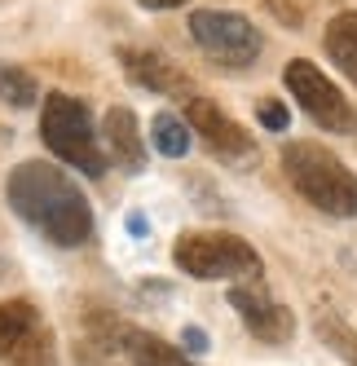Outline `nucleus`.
I'll use <instances>...</instances> for the list:
<instances>
[{
    "instance_id": "nucleus-17",
    "label": "nucleus",
    "mask_w": 357,
    "mask_h": 366,
    "mask_svg": "<svg viewBox=\"0 0 357 366\" xmlns=\"http://www.w3.org/2000/svg\"><path fill=\"white\" fill-rule=\"evenodd\" d=\"M256 115H261V124L269 128V133H283V128L291 124V115H287V107H283V102H261V107H256Z\"/></svg>"
},
{
    "instance_id": "nucleus-5",
    "label": "nucleus",
    "mask_w": 357,
    "mask_h": 366,
    "mask_svg": "<svg viewBox=\"0 0 357 366\" xmlns=\"http://www.w3.org/2000/svg\"><path fill=\"white\" fill-rule=\"evenodd\" d=\"M0 362L5 366H54V327L31 300L0 305Z\"/></svg>"
},
{
    "instance_id": "nucleus-13",
    "label": "nucleus",
    "mask_w": 357,
    "mask_h": 366,
    "mask_svg": "<svg viewBox=\"0 0 357 366\" xmlns=\"http://www.w3.org/2000/svg\"><path fill=\"white\" fill-rule=\"evenodd\" d=\"M322 44H326L331 62H336V66L348 75V80L357 84V9H344V14L331 18V27H326Z\"/></svg>"
},
{
    "instance_id": "nucleus-15",
    "label": "nucleus",
    "mask_w": 357,
    "mask_h": 366,
    "mask_svg": "<svg viewBox=\"0 0 357 366\" xmlns=\"http://www.w3.org/2000/svg\"><path fill=\"white\" fill-rule=\"evenodd\" d=\"M36 97H40V84L31 80L22 66H0V102L5 107H18V111H27V107H36Z\"/></svg>"
},
{
    "instance_id": "nucleus-19",
    "label": "nucleus",
    "mask_w": 357,
    "mask_h": 366,
    "mask_svg": "<svg viewBox=\"0 0 357 366\" xmlns=\"http://www.w3.org/2000/svg\"><path fill=\"white\" fill-rule=\"evenodd\" d=\"M141 9H176V5H186V0H137Z\"/></svg>"
},
{
    "instance_id": "nucleus-18",
    "label": "nucleus",
    "mask_w": 357,
    "mask_h": 366,
    "mask_svg": "<svg viewBox=\"0 0 357 366\" xmlns=\"http://www.w3.org/2000/svg\"><path fill=\"white\" fill-rule=\"evenodd\" d=\"M181 345H186V353H208V331L186 327V331H181Z\"/></svg>"
},
{
    "instance_id": "nucleus-2",
    "label": "nucleus",
    "mask_w": 357,
    "mask_h": 366,
    "mask_svg": "<svg viewBox=\"0 0 357 366\" xmlns=\"http://www.w3.org/2000/svg\"><path fill=\"white\" fill-rule=\"evenodd\" d=\"M287 181L326 217H357V172L344 168L326 146L318 142H291L283 150Z\"/></svg>"
},
{
    "instance_id": "nucleus-9",
    "label": "nucleus",
    "mask_w": 357,
    "mask_h": 366,
    "mask_svg": "<svg viewBox=\"0 0 357 366\" xmlns=\"http://www.w3.org/2000/svg\"><path fill=\"white\" fill-rule=\"evenodd\" d=\"M186 124H190V133H198L221 154V159H251V154H256V146H251V137L243 133V128L229 119L216 102L198 97V93L186 102Z\"/></svg>"
},
{
    "instance_id": "nucleus-8",
    "label": "nucleus",
    "mask_w": 357,
    "mask_h": 366,
    "mask_svg": "<svg viewBox=\"0 0 357 366\" xmlns=\"http://www.w3.org/2000/svg\"><path fill=\"white\" fill-rule=\"evenodd\" d=\"M229 305L238 309V318L247 322V331L256 340H265V345H287V340L296 335L291 309L278 305L261 287V278L256 282H234V287H229Z\"/></svg>"
},
{
    "instance_id": "nucleus-16",
    "label": "nucleus",
    "mask_w": 357,
    "mask_h": 366,
    "mask_svg": "<svg viewBox=\"0 0 357 366\" xmlns=\"http://www.w3.org/2000/svg\"><path fill=\"white\" fill-rule=\"evenodd\" d=\"M318 335H322L348 366H357V331H353L348 322H340L336 313H318Z\"/></svg>"
},
{
    "instance_id": "nucleus-11",
    "label": "nucleus",
    "mask_w": 357,
    "mask_h": 366,
    "mask_svg": "<svg viewBox=\"0 0 357 366\" xmlns=\"http://www.w3.org/2000/svg\"><path fill=\"white\" fill-rule=\"evenodd\" d=\"M101 133H106V146H111V154L119 159V168H129V172H141L146 168V142L137 133V115L129 107H111L106 111V124H101Z\"/></svg>"
},
{
    "instance_id": "nucleus-3",
    "label": "nucleus",
    "mask_w": 357,
    "mask_h": 366,
    "mask_svg": "<svg viewBox=\"0 0 357 366\" xmlns=\"http://www.w3.org/2000/svg\"><path fill=\"white\" fill-rule=\"evenodd\" d=\"M176 269L198 278V282H256L261 278V256L247 239L221 229H194L181 234L172 247Z\"/></svg>"
},
{
    "instance_id": "nucleus-10",
    "label": "nucleus",
    "mask_w": 357,
    "mask_h": 366,
    "mask_svg": "<svg viewBox=\"0 0 357 366\" xmlns=\"http://www.w3.org/2000/svg\"><path fill=\"white\" fill-rule=\"evenodd\" d=\"M119 58H124V71H129L133 84L150 89V93H164V97H181V102L194 97V84L172 62H164L159 54H146V49H124Z\"/></svg>"
},
{
    "instance_id": "nucleus-14",
    "label": "nucleus",
    "mask_w": 357,
    "mask_h": 366,
    "mask_svg": "<svg viewBox=\"0 0 357 366\" xmlns=\"http://www.w3.org/2000/svg\"><path fill=\"white\" fill-rule=\"evenodd\" d=\"M190 124L176 119L172 111H159L155 119H150V142H155L159 154H168V159H181V154L190 150Z\"/></svg>"
},
{
    "instance_id": "nucleus-4",
    "label": "nucleus",
    "mask_w": 357,
    "mask_h": 366,
    "mask_svg": "<svg viewBox=\"0 0 357 366\" xmlns=\"http://www.w3.org/2000/svg\"><path fill=\"white\" fill-rule=\"evenodd\" d=\"M40 137H44V146L54 150L62 164L80 168L84 177H101V172H106V154H101L93 115H89V107L80 97L49 93L44 111H40Z\"/></svg>"
},
{
    "instance_id": "nucleus-7",
    "label": "nucleus",
    "mask_w": 357,
    "mask_h": 366,
    "mask_svg": "<svg viewBox=\"0 0 357 366\" xmlns=\"http://www.w3.org/2000/svg\"><path fill=\"white\" fill-rule=\"evenodd\" d=\"M190 36L203 54H212L225 66H247L261 58V31L243 14H229V9H194Z\"/></svg>"
},
{
    "instance_id": "nucleus-1",
    "label": "nucleus",
    "mask_w": 357,
    "mask_h": 366,
    "mask_svg": "<svg viewBox=\"0 0 357 366\" xmlns=\"http://www.w3.org/2000/svg\"><path fill=\"white\" fill-rule=\"evenodd\" d=\"M5 190H9V207L27 225H36L49 243H58V247L89 243L93 212H89L80 186H75L62 168L44 164V159H27L9 172Z\"/></svg>"
},
{
    "instance_id": "nucleus-6",
    "label": "nucleus",
    "mask_w": 357,
    "mask_h": 366,
    "mask_svg": "<svg viewBox=\"0 0 357 366\" xmlns=\"http://www.w3.org/2000/svg\"><path fill=\"white\" fill-rule=\"evenodd\" d=\"M283 80H287L291 97L300 102V111L309 115L318 128H326V133H357V111L348 107V97L331 84L313 62H304V58L287 62Z\"/></svg>"
},
{
    "instance_id": "nucleus-12",
    "label": "nucleus",
    "mask_w": 357,
    "mask_h": 366,
    "mask_svg": "<svg viewBox=\"0 0 357 366\" xmlns=\"http://www.w3.org/2000/svg\"><path fill=\"white\" fill-rule=\"evenodd\" d=\"M119 340H124V353H129V362H133V366H194L181 349L164 345V340H159V335H150V331H133V327H124V331H119Z\"/></svg>"
}]
</instances>
